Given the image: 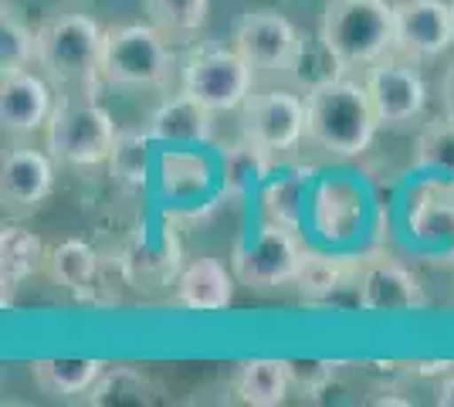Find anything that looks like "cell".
Instances as JSON below:
<instances>
[{"label":"cell","mask_w":454,"mask_h":407,"mask_svg":"<svg viewBox=\"0 0 454 407\" xmlns=\"http://www.w3.org/2000/svg\"><path fill=\"white\" fill-rule=\"evenodd\" d=\"M380 129L366 82L333 78L305 92V139L333 156H363Z\"/></svg>","instance_id":"obj_1"},{"label":"cell","mask_w":454,"mask_h":407,"mask_svg":"<svg viewBox=\"0 0 454 407\" xmlns=\"http://www.w3.org/2000/svg\"><path fill=\"white\" fill-rule=\"evenodd\" d=\"M319 38L346 72L370 68L394 51V4L390 0H325Z\"/></svg>","instance_id":"obj_2"},{"label":"cell","mask_w":454,"mask_h":407,"mask_svg":"<svg viewBox=\"0 0 454 407\" xmlns=\"http://www.w3.org/2000/svg\"><path fill=\"white\" fill-rule=\"evenodd\" d=\"M38 31V68L51 85H85L102 82V48L106 31L89 14H51Z\"/></svg>","instance_id":"obj_3"},{"label":"cell","mask_w":454,"mask_h":407,"mask_svg":"<svg viewBox=\"0 0 454 407\" xmlns=\"http://www.w3.org/2000/svg\"><path fill=\"white\" fill-rule=\"evenodd\" d=\"M170 35H163L153 20L119 24L106 31L102 48V85L115 89H163L173 75Z\"/></svg>","instance_id":"obj_4"},{"label":"cell","mask_w":454,"mask_h":407,"mask_svg":"<svg viewBox=\"0 0 454 407\" xmlns=\"http://www.w3.org/2000/svg\"><path fill=\"white\" fill-rule=\"evenodd\" d=\"M115 139L119 129L106 106L92 96H61L44 129V150L68 167H98L109 163Z\"/></svg>","instance_id":"obj_5"},{"label":"cell","mask_w":454,"mask_h":407,"mask_svg":"<svg viewBox=\"0 0 454 407\" xmlns=\"http://www.w3.org/2000/svg\"><path fill=\"white\" fill-rule=\"evenodd\" d=\"M254 78L258 72L245 61V55L231 44V48H197L184 61V92L204 102L210 113H234L247 102L254 92Z\"/></svg>","instance_id":"obj_6"},{"label":"cell","mask_w":454,"mask_h":407,"mask_svg":"<svg viewBox=\"0 0 454 407\" xmlns=\"http://www.w3.org/2000/svg\"><path fill=\"white\" fill-rule=\"evenodd\" d=\"M241 113V139L265 156L292 153L305 139V96L288 85L254 89Z\"/></svg>","instance_id":"obj_7"},{"label":"cell","mask_w":454,"mask_h":407,"mask_svg":"<svg viewBox=\"0 0 454 407\" xmlns=\"http://www.w3.org/2000/svg\"><path fill=\"white\" fill-rule=\"evenodd\" d=\"M305 252L299 248L292 228L265 221L254 234H245L234 252H231V269L238 275V282L247 289H278L295 282L299 265Z\"/></svg>","instance_id":"obj_8"},{"label":"cell","mask_w":454,"mask_h":407,"mask_svg":"<svg viewBox=\"0 0 454 407\" xmlns=\"http://www.w3.org/2000/svg\"><path fill=\"white\" fill-rule=\"evenodd\" d=\"M363 82H366V92L373 98L380 126L400 129V126H411V122L424 116L427 82L420 75L417 61L390 51V55H383V59L366 68Z\"/></svg>","instance_id":"obj_9"},{"label":"cell","mask_w":454,"mask_h":407,"mask_svg":"<svg viewBox=\"0 0 454 407\" xmlns=\"http://www.w3.org/2000/svg\"><path fill=\"white\" fill-rule=\"evenodd\" d=\"M231 44L245 55V61L258 75L285 78L302 48V35L278 11H245L234 24Z\"/></svg>","instance_id":"obj_10"},{"label":"cell","mask_w":454,"mask_h":407,"mask_svg":"<svg viewBox=\"0 0 454 407\" xmlns=\"http://www.w3.org/2000/svg\"><path fill=\"white\" fill-rule=\"evenodd\" d=\"M454 44L451 0H397L394 4V51L411 61H431Z\"/></svg>","instance_id":"obj_11"},{"label":"cell","mask_w":454,"mask_h":407,"mask_svg":"<svg viewBox=\"0 0 454 407\" xmlns=\"http://www.w3.org/2000/svg\"><path fill=\"white\" fill-rule=\"evenodd\" d=\"M55 102L58 98L44 72H0V126L7 136H31L48 129Z\"/></svg>","instance_id":"obj_12"},{"label":"cell","mask_w":454,"mask_h":407,"mask_svg":"<svg viewBox=\"0 0 454 407\" xmlns=\"http://www.w3.org/2000/svg\"><path fill=\"white\" fill-rule=\"evenodd\" d=\"M55 156L31 146H14L4 153L0 167V197L14 214H31L55 191Z\"/></svg>","instance_id":"obj_13"},{"label":"cell","mask_w":454,"mask_h":407,"mask_svg":"<svg viewBox=\"0 0 454 407\" xmlns=\"http://www.w3.org/2000/svg\"><path fill=\"white\" fill-rule=\"evenodd\" d=\"M356 289H360L363 312H411L427 306L417 275L394 258H373L360 265Z\"/></svg>","instance_id":"obj_14"},{"label":"cell","mask_w":454,"mask_h":407,"mask_svg":"<svg viewBox=\"0 0 454 407\" xmlns=\"http://www.w3.org/2000/svg\"><path fill=\"white\" fill-rule=\"evenodd\" d=\"M356 271L360 265H349L342 258L329 254H305L299 275H295V289L309 306H356L353 299H346V292H356Z\"/></svg>","instance_id":"obj_15"},{"label":"cell","mask_w":454,"mask_h":407,"mask_svg":"<svg viewBox=\"0 0 454 407\" xmlns=\"http://www.w3.org/2000/svg\"><path fill=\"white\" fill-rule=\"evenodd\" d=\"M234 278L224 262L217 258H193L187 269L176 275L173 295L184 309L193 312H221L234 299Z\"/></svg>","instance_id":"obj_16"},{"label":"cell","mask_w":454,"mask_h":407,"mask_svg":"<svg viewBox=\"0 0 454 407\" xmlns=\"http://www.w3.org/2000/svg\"><path fill=\"white\" fill-rule=\"evenodd\" d=\"M411 238L431 252H454V194L448 184H424L411 204Z\"/></svg>","instance_id":"obj_17"},{"label":"cell","mask_w":454,"mask_h":407,"mask_svg":"<svg viewBox=\"0 0 454 407\" xmlns=\"http://www.w3.org/2000/svg\"><path fill=\"white\" fill-rule=\"evenodd\" d=\"M214 113L204 102H197L180 89V96H170L153 109L146 133L163 143H207L214 136Z\"/></svg>","instance_id":"obj_18"},{"label":"cell","mask_w":454,"mask_h":407,"mask_svg":"<svg viewBox=\"0 0 454 407\" xmlns=\"http://www.w3.org/2000/svg\"><path fill=\"white\" fill-rule=\"evenodd\" d=\"M288 390H292V380H288L285 360L254 356V360H245V364L238 367V377H234V394H238V401L251 407L285 404Z\"/></svg>","instance_id":"obj_19"},{"label":"cell","mask_w":454,"mask_h":407,"mask_svg":"<svg viewBox=\"0 0 454 407\" xmlns=\"http://www.w3.org/2000/svg\"><path fill=\"white\" fill-rule=\"evenodd\" d=\"M41 265H48V248L35 231L20 228V224H7L0 231V282H4V299L7 292H14L27 278L35 275Z\"/></svg>","instance_id":"obj_20"},{"label":"cell","mask_w":454,"mask_h":407,"mask_svg":"<svg viewBox=\"0 0 454 407\" xmlns=\"http://www.w3.org/2000/svg\"><path fill=\"white\" fill-rule=\"evenodd\" d=\"M106 367L109 364L102 360H35L31 380L48 397H75V394H89Z\"/></svg>","instance_id":"obj_21"},{"label":"cell","mask_w":454,"mask_h":407,"mask_svg":"<svg viewBox=\"0 0 454 407\" xmlns=\"http://www.w3.org/2000/svg\"><path fill=\"white\" fill-rule=\"evenodd\" d=\"M414 163L417 170L431 174V180L454 187V119L441 116L431 119L414 143Z\"/></svg>","instance_id":"obj_22"},{"label":"cell","mask_w":454,"mask_h":407,"mask_svg":"<svg viewBox=\"0 0 454 407\" xmlns=\"http://www.w3.org/2000/svg\"><path fill=\"white\" fill-rule=\"evenodd\" d=\"M48 271L58 286L72 292H85L92 289L95 275H98V252L85 241H61L48 252Z\"/></svg>","instance_id":"obj_23"},{"label":"cell","mask_w":454,"mask_h":407,"mask_svg":"<svg viewBox=\"0 0 454 407\" xmlns=\"http://www.w3.org/2000/svg\"><path fill=\"white\" fill-rule=\"evenodd\" d=\"M150 133H139V129H119V139L109 156V170L113 180L126 191H139L146 187V176H150Z\"/></svg>","instance_id":"obj_24"},{"label":"cell","mask_w":454,"mask_h":407,"mask_svg":"<svg viewBox=\"0 0 454 407\" xmlns=\"http://www.w3.org/2000/svg\"><path fill=\"white\" fill-rule=\"evenodd\" d=\"M153 394H160V387L143 370L106 367L98 384L89 390V401L92 404H150V401H156Z\"/></svg>","instance_id":"obj_25"},{"label":"cell","mask_w":454,"mask_h":407,"mask_svg":"<svg viewBox=\"0 0 454 407\" xmlns=\"http://www.w3.org/2000/svg\"><path fill=\"white\" fill-rule=\"evenodd\" d=\"M346 75V68L340 65V59L325 48V41L316 35V38H309L302 35V48H299V55L292 61V68H288V82L299 89V92H312V89H319L325 82H333V78Z\"/></svg>","instance_id":"obj_26"},{"label":"cell","mask_w":454,"mask_h":407,"mask_svg":"<svg viewBox=\"0 0 454 407\" xmlns=\"http://www.w3.org/2000/svg\"><path fill=\"white\" fill-rule=\"evenodd\" d=\"M38 68V31H31L14 11H4L0 20V72Z\"/></svg>","instance_id":"obj_27"},{"label":"cell","mask_w":454,"mask_h":407,"mask_svg":"<svg viewBox=\"0 0 454 407\" xmlns=\"http://www.w3.org/2000/svg\"><path fill=\"white\" fill-rule=\"evenodd\" d=\"M146 18L163 31V35H193L207 20L210 0H143Z\"/></svg>","instance_id":"obj_28"},{"label":"cell","mask_w":454,"mask_h":407,"mask_svg":"<svg viewBox=\"0 0 454 407\" xmlns=\"http://www.w3.org/2000/svg\"><path fill=\"white\" fill-rule=\"evenodd\" d=\"M302 187H305L302 174H288V176H278V180L265 184V191H262V204H265L268 221L285 224V228H292V231H295V228H299Z\"/></svg>","instance_id":"obj_29"},{"label":"cell","mask_w":454,"mask_h":407,"mask_svg":"<svg viewBox=\"0 0 454 407\" xmlns=\"http://www.w3.org/2000/svg\"><path fill=\"white\" fill-rule=\"evenodd\" d=\"M285 367H288L292 387L309 394V397H316V394H322L336 380V367L340 364H333V360H285Z\"/></svg>","instance_id":"obj_30"},{"label":"cell","mask_w":454,"mask_h":407,"mask_svg":"<svg viewBox=\"0 0 454 407\" xmlns=\"http://www.w3.org/2000/svg\"><path fill=\"white\" fill-rule=\"evenodd\" d=\"M437 92H441V113L454 119V61H448V68L441 72Z\"/></svg>","instance_id":"obj_31"},{"label":"cell","mask_w":454,"mask_h":407,"mask_svg":"<svg viewBox=\"0 0 454 407\" xmlns=\"http://www.w3.org/2000/svg\"><path fill=\"white\" fill-rule=\"evenodd\" d=\"M451 370H454L451 360H441V364H411V373H420V377H444Z\"/></svg>","instance_id":"obj_32"},{"label":"cell","mask_w":454,"mask_h":407,"mask_svg":"<svg viewBox=\"0 0 454 407\" xmlns=\"http://www.w3.org/2000/svg\"><path fill=\"white\" fill-rule=\"evenodd\" d=\"M437 407H454V373H448L441 384H437Z\"/></svg>","instance_id":"obj_33"},{"label":"cell","mask_w":454,"mask_h":407,"mask_svg":"<svg viewBox=\"0 0 454 407\" xmlns=\"http://www.w3.org/2000/svg\"><path fill=\"white\" fill-rule=\"evenodd\" d=\"M373 404H407V401H400V397H373Z\"/></svg>","instance_id":"obj_34"},{"label":"cell","mask_w":454,"mask_h":407,"mask_svg":"<svg viewBox=\"0 0 454 407\" xmlns=\"http://www.w3.org/2000/svg\"><path fill=\"white\" fill-rule=\"evenodd\" d=\"M451 11H454V0H451Z\"/></svg>","instance_id":"obj_35"}]
</instances>
